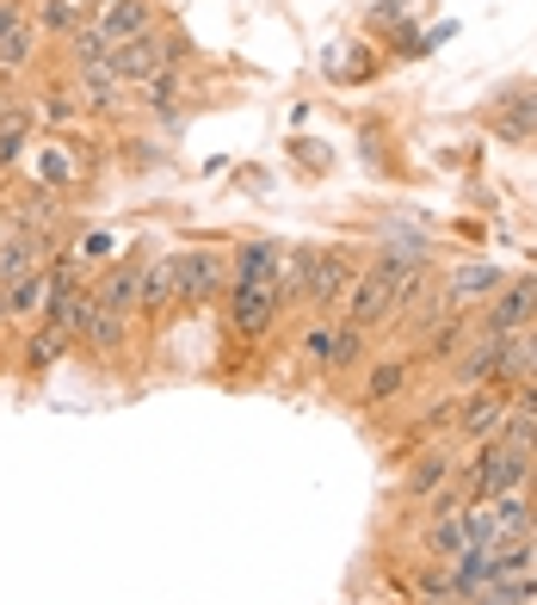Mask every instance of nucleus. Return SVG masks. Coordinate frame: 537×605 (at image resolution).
Listing matches in <instances>:
<instances>
[{
    "label": "nucleus",
    "mask_w": 537,
    "mask_h": 605,
    "mask_svg": "<svg viewBox=\"0 0 537 605\" xmlns=\"http://www.w3.org/2000/svg\"><path fill=\"white\" fill-rule=\"evenodd\" d=\"M482 464H475V500H494V495H513L525 488L537 469V420L531 414H506V426L494 439H482Z\"/></svg>",
    "instance_id": "obj_1"
},
{
    "label": "nucleus",
    "mask_w": 537,
    "mask_h": 605,
    "mask_svg": "<svg viewBox=\"0 0 537 605\" xmlns=\"http://www.w3.org/2000/svg\"><path fill=\"white\" fill-rule=\"evenodd\" d=\"M278 310H285V296H278V248L253 241V248L241 253V266H235V296H229V322H235V334L260 341Z\"/></svg>",
    "instance_id": "obj_2"
},
{
    "label": "nucleus",
    "mask_w": 537,
    "mask_h": 605,
    "mask_svg": "<svg viewBox=\"0 0 537 605\" xmlns=\"http://www.w3.org/2000/svg\"><path fill=\"white\" fill-rule=\"evenodd\" d=\"M463 383H506L519 377V334H475L470 358H458Z\"/></svg>",
    "instance_id": "obj_3"
},
{
    "label": "nucleus",
    "mask_w": 537,
    "mask_h": 605,
    "mask_svg": "<svg viewBox=\"0 0 537 605\" xmlns=\"http://www.w3.org/2000/svg\"><path fill=\"white\" fill-rule=\"evenodd\" d=\"M383 315H395V266L390 260H377L371 272H359L352 303H347V322L352 327H371V322H383Z\"/></svg>",
    "instance_id": "obj_4"
},
{
    "label": "nucleus",
    "mask_w": 537,
    "mask_h": 605,
    "mask_svg": "<svg viewBox=\"0 0 537 605\" xmlns=\"http://www.w3.org/2000/svg\"><path fill=\"white\" fill-rule=\"evenodd\" d=\"M537 322V279H513L489 296V322L482 334H525Z\"/></svg>",
    "instance_id": "obj_5"
},
{
    "label": "nucleus",
    "mask_w": 537,
    "mask_h": 605,
    "mask_svg": "<svg viewBox=\"0 0 537 605\" xmlns=\"http://www.w3.org/2000/svg\"><path fill=\"white\" fill-rule=\"evenodd\" d=\"M359 272L340 253H309V279H303V303L309 310H340V296H352Z\"/></svg>",
    "instance_id": "obj_6"
},
{
    "label": "nucleus",
    "mask_w": 537,
    "mask_h": 605,
    "mask_svg": "<svg viewBox=\"0 0 537 605\" xmlns=\"http://www.w3.org/2000/svg\"><path fill=\"white\" fill-rule=\"evenodd\" d=\"M161 68H174V50L161 44V37L143 32V37H124V44H111V75H118V80H136V87H149Z\"/></svg>",
    "instance_id": "obj_7"
},
{
    "label": "nucleus",
    "mask_w": 537,
    "mask_h": 605,
    "mask_svg": "<svg viewBox=\"0 0 537 605\" xmlns=\"http://www.w3.org/2000/svg\"><path fill=\"white\" fill-rule=\"evenodd\" d=\"M506 414H513V396L501 383H475V396L458 408V426L463 439H494L506 426Z\"/></svg>",
    "instance_id": "obj_8"
},
{
    "label": "nucleus",
    "mask_w": 537,
    "mask_h": 605,
    "mask_svg": "<svg viewBox=\"0 0 537 605\" xmlns=\"http://www.w3.org/2000/svg\"><path fill=\"white\" fill-rule=\"evenodd\" d=\"M174 266H179V291H174V303H210V296L222 291V253L191 248V253H174Z\"/></svg>",
    "instance_id": "obj_9"
},
{
    "label": "nucleus",
    "mask_w": 537,
    "mask_h": 605,
    "mask_svg": "<svg viewBox=\"0 0 537 605\" xmlns=\"http://www.w3.org/2000/svg\"><path fill=\"white\" fill-rule=\"evenodd\" d=\"M494 130L513 142L537 137V80H525V87H506L501 99H494Z\"/></svg>",
    "instance_id": "obj_10"
},
{
    "label": "nucleus",
    "mask_w": 537,
    "mask_h": 605,
    "mask_svg": "<svg viewBox=\"0 0 537 605\" xmlns=\"http://www.w3.org/2000/svg\"><path fill=\"white\" fill-rule=\"evenodd\" d=\"M501 284L506 279L494 266H458V272H445V310H475V303H489Z\"/></svg>",
    "instance_id": "obj_11"
},
{
    "label": "nucleus",
    "mask_w": 537,
    "mask_h": 605,
    "mask_svg": "<svg viewBox=\"0 0 537 605\" xmlns=\"http://www.w3.org/2000/svg\"><path fill=\"white\" fill-rule=\"evenodd\" d=\"M94 296L106 303L111 315H124V322H130V315L143 310V266H136V260H130V266H111L106 284H94Z\"/></svg>",
    "instance_id": "obj_12"
},
{
    "label": "nucleus",
    "mask_w": 537,
    "mask_h": 605,
    "mask_svg": "<svg viewBox=\"0 0 537 605\" xmlns=\"http://www.w3.org/2000/svg\"><path fill=\"white\" fill-rule=\"evenodd\" d=\"M37 253H44V235H13V241H0V291L19 284L25 272H37Z\"/></svg>",
    "instance_id": "obj_13"
},
{
    "label": "nucleus",
    "mask_w": 537,
    "mask_h": 605,
    "mask_svg": "<svg viewBox=\"0 0 537 605\" xmlns=\"http://www.w3.org/2000/svg\"><path fill=\"white\" fill-rule=\"evenodd\" d=\"M37 56V25L32 19H13V25H0V68L13 75V68H32Z\"/></svg>",
    "instance_id": "obj_14"
},
{
    "label": "nucleus",
    "mask_w": 537,
    "mask_h": 605,
    "mask_svg": "<svg viewBox=\"0 0 537 605\" xmlns=\"http://www.w3.org/2000/svg\"><path fill=\"white\" fill-rule=\"evenodd\" d=\"M174 291H179V266H174V253H161L155 266H143V310H149V315L167 310V303H174Z\"/></svg>",
    "instance_id": "obj_15"
},
{
    "label": "nucleus",
    "mask_w": 537,
    "mask_h": 605,
    "mask_svg": "<svg viewBox=\"0 0 537 605\" xmlns=\"http://www.w3.org/2000/svg\"><path fill=\"white\" fill-rule=\"evenodd\" d=\"M427 550L439 562H458L463 550H470V531H463V512H445V519H432V531H427Z\"/></svg>",
    "instance_id": "obj_16"
},
{
    "label": "nucleus",
    "mask_w": 537,
    "mask_h": 605,
    "mask_svg": "<svg viewBox=\"0 0 537 605\" xmlns=\"http://www.w3.org/2000/svg\"><path fill=\"white\" fill-rule=\"evenodd\" d=\"M475 605H525L537 599V581H525V574H506V581H482V587H470Z\"/></svg>",
    "instance_id": "obj_17"
},
{
    "label": "nucleus",
    "mask_w": 537,
    "mask_h": 605,
    "mask_svg": "<svg viewBox=\"0 0 537 605\" xmlns=\"http://www.w3.org/2000/svg\"><path fill=\"white\" fill-rule=\"evenodd\" d=\"M87 19H94V13H87L80 0H37L32 25H37V32H68V37H75V25H87Z\"/></svg>",
    "instance_id": "obj_18"
},
{
    "label": "nucleus",
    "mask_w": 537,
    "mask_h": 605,
    "mask_svg": "<svg viewBox=\"0 0 537 605\" xmlns=\"http://www.w3.org/2000/svg\"><path fill=\"white\" fill-rule=\"evenodd\" d=\"M143 25H149V0H118L99 32H106V44H124V37H143Z\"/></svg>",
    "instance_id": "obj_19"
},
{
    "label": "nucleus",
    "mask_w": 537,
    "mask_h": 605,
    "mask_svg": "<svg viewBox=\"0 0 537 605\" xmlns=\"http://www.w3.org/2000/svg\"><path fill=\"white\" fill-rule=\"evenodd\" d=\"M445 476H451V451H427V457H420V464H414V476H408V495L414 500H432V495H439V482Z\"/></svg>",
    "instance_id": "obj_20"
},
{
    "label": "nucleus",
    "mask_w": 537,
    "mask_h": 605,
    "mask_svg": "<svg viewBox=\"0 0 537 605\" xmlns=\"http://www.w3.org/2000/svg\"><path fill=\"white\" fill-rule=\"evenodd\" d=\"M80 87H87V106H94V111H118V106H124V80L111 75V63L106 68H87Z\"/></svg>",
    "instance_id": "obj_21"
},
{
    "label": "nucleus",
    "mask_w": 537,
    "mask_h": 605,
    "mask_svg": "<svg viewBox=\"0 0 537 605\" xmlns=\"http://www.w3.org/2000/svg\"><path fill=\"white\" fill-rule=\"evenodd\" d=\"M106 63H111V44H106V32H99V19L75 25V68L87 75V68H106Z\"/></svg>",
    "instance_id": "obj_22"
},
{
    "label": "nucleus",
    "mask_w": 537,
    "mask_h": 605,
    "mask_svg": "<svg viewBox=\"0 0 537 605\" xmlns=\"http://www.w3.org/2000/svg\"><path fill=\"white\" fill-rule=\"evenodd\" d=\"M0 296H7V315H37L44 310V272H25V279L7 284Z\"/></svg>",
    "instance_id": "obj_23"
},
{
    "label": "nucleus",
    "mask_w": 537,
    "mask_h": 605,
    "mask_svg": "<svg viewBox=\"0 0 537 605\" xmlns=\"http://www.w3.org/2000/svg\"><path fill=\"white\" fill-rule=\"evenodd\" d=\"M359 358H364V327H333V358H328V365H340V371H347V365H359Z\"/></svg>",
    "instance_id": "obj_24"
},
{
    "label": "nucleus",
    "mask_w": 537,
    "mask_h": 605,
    "mask_svg": "<svg viewBox=\"0 0 537 605\" xmlns=\"http://www.w3.org/2000/svg\"><path fill=\"white\" fill-rule=\"evenodd\" d=\"M63 346H68V334L44 327V334H37V341L25 346V365H37V371H44V365H56V358H63Z\"/></svg>",
    "instance_id": "obj_25"
},
{
    "label": "nucleus",
    "mask_w": 537,
    "mask_h": 605,
    "mask_svg": "<svg viewBox=\"0 0 537 605\" xmlns=\"http://www.w3.org/2000/svg\"><path fill=\"white\" fill-rule=\"evenodd\" d=\"M402 365H377V371H371V389H364V396H371V402H390L395 389H402Z\"/></svg>",
    "instance_id": "obj_26"
},
{
    "label": "nucleus",
    "mask_w": 537,
    "mask_h": 605,
    "mask_svg": "<svg viewBox=\"0 0 537 605\" xmlns=\"http://www.w3.org/2000/svg\"><path fill=\"white\" fill-rule=\"evenodd\" d=\"M19 149H25V111H13V118L0 125V168H7V161H13Z\"/></svg>",
    "instance_id": "obj_27"
},
{
    "label": "nucleus",
    "mask_w": 537,
    "mask_h": 605,
    "mask_svg": "<svg viewBox=\"0 0 537 605\" xmlns=\"http://www.w3.org/2000/svg\"><path fill=\"white\" fill-rule=\"evenodd\" d=\"M303 353H309V365H328L333 358V327H316V334L303 341Z\"/></svg>",
    "instance_id": "obj_28"
},
{
    "label": "nucleus",
    "mask_w": 537,
    "mask_h": 605,
    "mask_svg": "<svg viewBox=\"0 0 537 605\" xmlns=\"http://www.w3.org/2000/svg\"><path fill=\"white\" fill-rule=\"evenodd\" d=\"M106 253H111V235H87L75 248V260H106Z\"/></svg>",
    "instance_id": "obj_29"
},
{
    "label": "nucleus",
    "mask_w": 537,
    "mask_h": 605,
    "mask_svg": "<svg viewBox=\"0 0 537 605\" xmlns=\"http://www.w3.org/2000/svg\"><path fill=\"white\" fill-rule=\"evenodd\" d=\"M458 346H463V327H451V334H439V341H432V353H458Z\"/></svg>",
    "instance_id": "obj_30"
},
{
    "label": "nucleus",
    "mask_w": 537,
    "mask_h": 605,
    "mask_svg": "<svg viewBox=\"0 0 537 605\" xmlns=\"http://www.w3.org/2000/svg\"><path fill=\"white\" fill-rule=\"evenodd\" d=\"M513 408H519V414H537V383H525V389H519V402H513Z\"/></svg>",
    "instance_id": "obj_31"
},
{
    "label": "nucleus",
    "mask_w": 537,
    "mask_h": 605,
    "mask_svg": "<svg viewBox=\"0 0 537 605\" xmlns=\"http://www.w3.org/2000/svg\"><path fill=\"white\" fill-rule=\"evenodd\" d=\"M7 118H13V99H7V94H0V125H7Z\"/></svg>",
    "instance_id": "obj_32"
},
{
    "label": "nucleus",
    "mask_w": 537,
    "mask_h": 605,
    "mask_svg": "<svg viewBox=\"0 0 537 605\" xmlns=\"http://www.w3.org/2000/svg\"><path fill=\"white\" fill-rule=\"evenodd\" d=\"M0 322H7V296H0Z\"/></svg>",
    "instance_id": "obj_33"
},
{
    "label": "nucleus",
    "mask_w": 537,
    "mask_h": 605,
    "mask_svg": "<svg viewBox=\"0 0 537 605\" xmlns=\"http://www.w3.org/2000/svg\"><path fill=\"white\" fill-rule=\"evenodd\" d=\"M0 80H7V68H0Z\"/></svg>",
    "instance_id": "obj_34"
},
{
    "label": "nucleus",
    "mask_w": 537,
    "mask_h": 605,
    "mask_svg": "<svg viewBox=\"0 0 537 605\" xmlns=\"http://www.w3.org/2000/svg\"><path fill=\"white\" fill-rule=\"evenodd\" d=\"M445 605H451V599H445Z\"/></svg>",
    "instance_id": "obj_35"
}]
</instances>
